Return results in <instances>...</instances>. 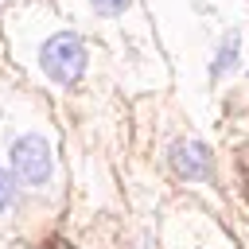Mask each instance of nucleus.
Instances as JSON below:
<instances>
[{
  "label": "nucleus",
  "mask_w": 249,
  "mask_h": 249,
  "mask_svg": "<svg viewBox=\"0 0 249 249\" xmlns=\"http://www.w3.org/2000/svg\"><path fill=\"white\" fill-rule=\"evenodd\" d=\"M51 167H54V160H51V148L43 136L27 132L12 144V179H19L23 187H43L51 179Z\"/></svg>",
  "instance_id": "f03ea898"
},
{
  "label": "nucleus",
  "mask_w": 249,
  "mask_h": 249,
  "mask_svg": "<svg viewBox=\"0 0 249 249\" xmlns=\"http://www.w3.org/2000/svg\"><path fill=\"white\" fill-rule=\"evenodd\" d=\"M167 160L179 179H210V171H214V156L202 140H175Z\"/></svg>",
  "instance_id": "7ed1b4c3"
},
{
  "label": "nucleus",
  "mask_w": 249,
  "mask_h": 249,
  "mask_svg": "<svg viewBox=\"0 0 249 249\" xmlns=\"http://www.w3.org/2000/svg\"><path fill=\"white\" fill-rule=\"evenodd\" d=\"M12 202H16V179H12V171L0 167V214H4Z\"/></svg>",
  "instance_id": "423d86ee"
},
{
  "label": "nucleus",
  "mask_w": 249,
  "mask_h": 249,
  "mask_svg": "<svg viewBox=\"0 0 249 249\" xmlns=\"http://www.w3.org/2000/svg\"><path fill=\"white\" fill-rule=\"evenodd\" d=\"M237 58H241V35H237V31H230V35L218 43V51H214V62H210V78H226V74L237 66Z\"/></svg>",
  "instance_id": "20e7f679"
},
{
  "label": "nucleus",
  "mask_w": 249,
  "mask_h": 249,
  "mask_svg": "<svg viewBox=\"0 0 249 249\" xmlns=\"http://www.w3.org/2000/svg\"><path fill=\"white\" fill-rule=\"evenodd\" d=\"M89 8L97 16H124L132 8V0H89Z\"/></svg>",
  "instance_id": "39448f33"
},
{
  "label": "nucleus",
  "mask_w": 249,
  "mask_h": 249,
  "mask_svg": "<svg viewBox=\"0 0 249 249\" xmlns=\"http://www.w3.org/2000/svg\"><path fill=\"white\" fill-rule=\"evenodd\" d=\"M86 43L74 31H54L43 47H39V66L54 86H74L86 74Z\"/></svg>",
  "instance_id": "f257e3e1"
}]
</instances>
